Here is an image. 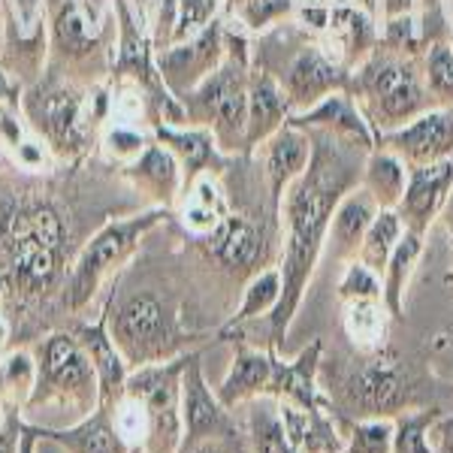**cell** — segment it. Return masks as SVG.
Returning a JSON list of instances; mask_svg holds the SVG:
<instances>
[{
  "mask_svg": "<svg viewBox=\"0 0 453 453\" xmlns=\"http://www.w3.org/2000/svg\"><path fill=\"white\" fill-rule=\"evenodd\" d=\"M390 320L393 318H390V311H387L384 299H357V303H345V311H342L345 335L354 342L357 350H363V354L387 348Z\"/></svg>",
  "mask_w": 453,
  "mask_h": 453,
  "instance_id": "cell-30",
  "label": "cell"
},
{
  "mask_svg": "<svg viewBox=\"0 0 453 453\" xmlns=\"http://www.w3.org/2000/svg\"><path fill=\"white\" fill-rule=\"evenodd\" d=\"M52 408L67 426L85 420L100 408V381L76 333H52L36 354V384L25 411L40 414Z\"/></svg>",
  "mask_w": 453,
  "mask_h": 453,
  "instance_id": "cell-4",
  "label": "cell"
},
{
  "mask_svg": "<svg viewBox=\"0 0 453 453\" xmlns=\"http://www.w3.org/2000/svg\"><path fill=\"white\" fill-rule=\"evenodd\" d=\"M418 16H420L423 31H426L429 19H433V16H441V0H418ZM441 19H444V16H441ZM426 40H429V36H426Z\"/></svg>",
  "mask_w": 453,
  "mask_h": 453,
  "instance_id": "cell-48",
  "label": "cell"
},
{
  "mask_svg": "<svg viewBox=\"0 0 453 453\" xmlns=\"http://www.w3.org/2000/svg\"><path fill=\"white\" fill-rule=\"evenodd\" d=\"M130 175L136 179V185L145 188L160 206H173L175 196L181 191V164L166 145H155L142 151V157L130 166Z\"/></svg>",
  "mask_w": 453,
  "mask_h": 453,
  "instance_id": "cell-28",
  "label": "cell"
},
{
  "mask_svg": "<svg viewBox=\"0 0 453 453\" xmlns=\"http://www.w3.org/2000/svg\"><path fill=\"white\" fill-rule=\"evenodd\" d=\"M149 140L140 134V130H127V127H115L109 134V149L119 160H140L142 151L149 149Z\"/></svg>",
  "mask_w": 453,
  "mask_h": 453,
  "instance_id": "cell-42",
  "label": "cell"
},
{
  "mask_svg": "<svg viewBox=\"0 0 453 453\" xmlns=\"http://www.w3.org/2000/svg\"><path fill=\"white\" fill-rule=\"evenodd\" d=\"M438 221L444 224V230H448V239H450V245H453V188H450L448 200H444V209H441V215H438Z\"/></svg>",
  "mask_w": 453,
  "mask_h": 453,
  "instance_id": "cell-50",
  "label": "cell"
},
{
  "mask_svg": "<svg viewBox=\"0 0 453 453\" xmlns=\"http://www.w3.org/2000/svg\"><path fill=\"white\" fill-rule=\"evenodd\" d=\"M441 420L438 408H420V411H402L393 418L396 433H393V453H435L433 429Z\"/></svg>",
  "mask_w": 453,
  "mask_h": 453,
  "instance_id": "cell-36",
  "label": "cell"
},
{
  "mask_svg": "<svg viewBox=\"0 0 453 453\" xmlns=\"http://www.w3.org/2000/svg\"><path fill=\"white\" fill-rule=\"evenodd\" d=\"M318 40L324 42L326 52L350 73L381 46V25H378V19H372L369 12L360 10L357 4L335 6L330 12L326 34L318 36Z\"/></svg>",
  "mask_w": 453,
  "mask_h": 453,
  "instance_id": "cell-17",
  "label": "cell"
},
{
  "mask_svg": "<svg viewBox=\"0 0 453 453\" xmlns=\"http://www.w3.org/2000/svg\"><path fill=\"white\" fill-rule=\"evenodd\" d=\"M31 426L36 438L52 441L67 453H130V444L115 426L109 405H100L97 411L73 426H40V423H31Z\"/></svg>",
  "mask_w": 453,
  "mask_h": 453,
  "instance_id": "cell-21",
  "label": "cell"
},
{
  "mask_svg": "<svg viewBox=\"0 0 453 453\" xmlns=\"http://www.w3.org/2000/svg\"><path fill=\"white\" fill-rule=\"evenodd\" d=\"M76 339L82 342L88 360H91L94 372L100 381V405L112 408L115 402L124 396V384H127L130 366L124 354L115 345L112 333H109V311L100 314L97 324H85L76 330Z\"/></svg>",
  "mask_w": 453,
  "mask_h": 453,
  "instance_id": "cell-23",
  "label": "cell"
},
{
  "mask_svg": "<svg viewBox=\"0 0 453 453\" xmlns=\"http://www.w3.org/2000/svg\"><path fill=\"white\" fill-rule=\"evenodd\" d=\"M378 145L393 151L405 166H426L453 157V106L429 109L405 127L378 136Z\"/></svg>",
  "mask_w": 453,
  "mask_h": 453,
  "instance_id": "cell-13",
  "label": "cell"
},
{
  "mask_svg": "<svg viewBox=\"0 0 453 453\" xmlns=\"http://www.w3.org/2000/svg\"><path fill=\"white\" fill-rule=\"evenodd\" d=\"M257 151L263 155V173H266L269 181V209L279 218L284 194L305 173L311 160V136L294 127V124H284L279 134L269 136Z\"/></svg>",
  "mask_w": 453,
  "mask_h": 453,
  "instance_id": "cell-16",
  "label": "cell"
},
{
  "mask_svg": "<svg viewBox=\"0 0 453 453\" xmlns=\"http://www.w3.org/2000/svg\"><path fill=\"white\" fill-rule=\"evenodd\" d=\"M348 94L360 106L375 136L405 127L418 115L435 109L423 85L420 58L393 52L387 46H378L360 67L350 70Z\"/></svg>",
  "mask_w": 453,
  "mask_h": 453,
  "instance_id": "cell-3",
  "label": "cell"
},
{
  "mask_svg": "<svg viewBox=\"0 0 453 453\" xmlns=\"http://www.w3.org/2000/svg\"><path fill=\"white\" fill-rule=\"evenodd\" d=\"M441 16L448 25V36H453V0H441Z\"/></svg>",
  "mask_w": 453,
  "mask_h": 453,
  "instance_id": "cell-53",
  "label": "cell"
},
{
  "mask_svg": "<svg viewBox=\"0 0 453 453\" xmlns=\"http://www.w3.org/2000/svg\"><path fill=\"white\" fill-rule=\"evenodd\" d=\"M221 12L230 27L248 36H263L294 19L296 0H221Z\"/></svg>",
  "mask_w": 453,
  "mask_h": 453,
  "instance_id": "cell-32",
  "label": "cell"
},
{
  "mask_svg": "<svg viewBox=\"0 0 453 453\" xmlns=\"http://www.w3.org/2000/svg\"><path fill=\"white\" fill-rule=\"evenodd\" d=\"M402 233H405V224H402L399 211L396 209H381L369 226L366 239H363L357 260H360L363 266H369L372 273L384 275V266H387V260H390L393 248L399 245Z\"/></svg>",
  "mask_w": 453,
  "mask_h": 453,
  "instance_id": "cell-34",
  "label": "cell"
},
{
  "mask_svg": "<svg viewBox=\"0 0 453 453\" xmlns=\"http://www.w3.org/2000/svg\"><path fill=\"white\" fill-rule=\"evenodd\" d=\"M393 418H360L348 420L342 435V453H393Z\"/></svg>",
  "mask_w": 453,
  "mask_h": 453,
  "instance_id": "cell-37",
  "label": "cell"
},
{
  "mask_svg": "<svg viewBox=\"0 0 453 453\" xmlns=\"http://www.w3.org/2000/svg\"><path fill=\"white\" fill-rule=\"evenodd\" d=\"M294 25V21H290ZM254 67H263L279 79L284 97L290 104V112H309L324 97L335 91H348L350 73L326 52V46L318 36H309L294 25V52L284 58L275 55H254Z\"/></svg>",
  "mask_w": 453,
  "mask_h": 453,
  "instance_id": "cell-6",
  "label": "cell"
},
{
  "mask_svg": "<svg viewBox=\"0 0 453 453\" xmlns=\"http://www.w3.org/2000/svg\"><path fill=\"white\" fill-rule=\"evenodd\" d=\"M418 12V0H381V21Z\"/></svg>",
  "mask_w": 453,
  "mask_h": 453,
  "instance_id": "cell-47",
  "label": "cell"
},
{
  "mask_svg": "<svg viewBox=\"0 0 453 453\" xmlns=\"http://www.w3.org/2000/svg\"><path fill=\"white\" fill-rule=\"evenodd\" d=\"M320 354H324V345L311 342L296 360L279 357L269 396L281 399V402H294V405L305 408L309 414H333V405L324 399V393H320V387H318Z\"/></svg>",
  "mask_w": 453,
  "mask_h": 453,
  "instance_id": "cell-20",
  "label": "cell"
},
{
  "mask_svg": "<svg viewBox=\"0 0 453 453\" xmlns=\"http://www.w3.org/2000/svg\"><path fill=\"white\" fill-rule=\"evenodd\" d=\"M248 76L251 61L226 55L224 64L203 79L188 97H181L188 124L191 127H209L221 151H245L248 134Z\"/></svg>",
  "mask_w": 453,
  "mask_h": 453,
  "instance_id": "cell-5",
  "label": "cell"
},
{
  "mask_svg": "<svg viewBox=\"0 0 453 453\" xmlns=\"http://www.w3.org/2000/svg\"><path fill=\"white\" fill-rule=\"evenodd\" d=\"M378 211L381 209H378V203L372 200V194L366 191V188L357 185L354 191H348L333 211L324 251H330V257L345 263V266L348 263H354Z\"/></svg>",
  "mask_w": 453,
  "mask_h": 453,
  "instance_id": "cell-22",
  "label": "cell"
},
{
  "mask_svg": "<svg viewBox=\"0 0 453 453\" xmlns=\"http://www.w3.org/2000/svg\"><path fill=\"white\" fill-rule=\"evenodd\" d=\"M130 453H149V450H145V448H130Z\"/></svg>",
  "mask_w": 453,
  "mask_h": 453,
  "instance_id": "cell-55",
  "label": "cell"
},
{
  "mask_svg": "<svg viewBox=\"0 0 453 453\" xmlns=\"http://www.w3.org/2000/svg\"><path fill=\"white\" fill-rule=\"evenodd\" d=\"M288 124L299 130H330L335 136H345V140L363 145L366 151L378 149V136L372 134L369 121L363 119L360 106L354 104L348 91H335L320 100L318 106H311L309 112L290 115Z\"/></svg>",
  "mask_w": 453,
  "mask_h": 453,
  "instance_id": "cell-24",
  "label": "cell"
},
{
  "mask_svg": "<svg viewBox=\"0 0 453 453\" xmlns=\"http://www.w3.org/2000/svg\"><path fill=\"white\" fill-rule=\"evenodd\" d=\"M194 350L179 354L164 363L130 369L124 393L140 399L149 414V438L142 448L149 453H179L185 444V423H181V375L188 369Z\"/></svg>",
  "mask_w": 453,
  "mask_h": 453,
  "instance_id": "cell-8",
  "label": "cell"
},
{
  "mask_svg": "<svg viewBox=\"0 0 453 453\" xmlns=\"http://www.w3.org/2000/svg\"><path fill=\"white\" fill-rule=\"evenodd\" d=\"M433 444H435V453H453V418L435 423Z\"/></svg>",
  "mask_w": 453,
  "mask_h": 453,
  "instance_id": "cell-46",
  "label": "cell"
},
{
  "mask_svg": "<svg viewBox=\"0 0 453 453\" xmlns=\"http://www.w3.org/2000/svg\"><path fill=\"white\" fill-rule=\"evenodd\" d=\"M236 438H206V441H196V444H185L179 453H233L230 444Z\"/></svg>",
  "mask_w": 453,
  "mask_h": 453,
  "instance_id": "cell-45",
  "label": "cell"
},
{
  "mask_svg": "<svg viewBox=\"0 0 453 453\" xmlns=\"http://www.w3.org/2000/svg\"><path fill=\"white\" fill-rule=\"evenodd\" d=\"M296 4H309V6H324V10H335V6H348L354 0H296Z\"/></svg>",
  "mask_w": 453,
  "mask_h": 453,
  "instance_id": "cell-52",
  "label": "cell"
},
{
  "mask_svg": "<svg viewBox=\"0 0 453 453\" xmlns=\"http://www.w3.org/2000/svg\"><path fill=\"white\" fill-rule=\"evenodd\" d=\"M226 215H230V206H226L215 175L200 173L191 185H188L185 206H181V221H185L188 230L196 233V236H206V233L215 230Z\"/></svg>",
  "mask_w": 453,
  "mask_h": 453,
  "instance_id": "cell-31",
  "label": "cell"
},
{
  "mask_svg": "<svg viewBox=\"0 0 453 453\" xmlns=\"http://www.w3.org/2000/svg\"><path fill=\"white\" fill-rule=\"evenodd\" d=\"M226 58V42H224V21L215 19L203 34H196L194 40L170 46L164 52H157V70L164 79L166 91L175 100L188 97L203 79H209L211 73L224 64Z\"/></svg>",
  "mask_w": 453,
  "mask_h": 453,
  "instance_id": "cell-11",
  "label": "cell"
},
{
  "mask_svg": "<svg viewBox=\"0 0 453 453\" xmlns=\"http://www.w3.org/2000/svg\"><path fill=\"white\" fill-rule=\"evenodd\" d=\"M67 226L49 203L21 206L0 224V279L25 296H42L61 279Z\"/></svg>",
  "mask_w": 453,
  "mask_h": 453,
  "instance_id": "cell-2",
  "label": "cell"
},
{
  "mask_svg": "<svg viewBox=\"0 0 453 453\" xmlns=\"http://www.w3.org/2000/svg\"><path fill=\"white\" fill-rule=\"evenodd\" d=\"M339 299H342V305L357 303V299H384L381 275L372 273L369 266H363L360 260L348 263L339 279Z\"/></svg>",
  "mask_w": 453,
  "mask_h": 453,
  "instance_id": "cell-41",
  "label": "cell"
},
{
  "mask_svg": "<svg viewBox=\"0 0 453 453\" xmlns=\"http://www.w3.org/2000/svg\"><path fill=\"white\" fill-rule=\"evenodd\" d=\"M155 136L160 145L173 151L175 160L181 164V173H185L188 185L196 179L200 173H209L211 164L221 166L224 160L218 155V140L209 127H188L179 130L175 124H155Z\"/></svg>",
  "mask_w": 453,
  "mask_h": 453,
  "instance_id": "cell-26",
  "label": "cell"
},
{
  "mask_svg": "<svg viewBox=\"0 0 453 453\" xmlns=\"http://www.w3.org/2000/svg\"><path fill=\"white\" fill-rule=\"evenodd\" d=\"M423 85H426L429 97L435 109L453 106V46L448 40L429 42V49L420 58Z\"/></svg>",
  "mask_w": 453,
  "mask_h": 453,
  "instance_id": "cell-35",
  "label": "cell"
},
{
  "mask_svg": "<svg viewBox=\"0 0 453 453\" xmlns=\"http://www.w3.org/2000/svg\"><path fill=\"white\" fill-rule=\"evenodd\" d=\"M360 10H366L372 19H378V25H381V0H354Z\"/></svg>",
  "mask_w": 453,
  "mask_h": 453,
  "instance_id": "cell-51",
  "label": "cell"
},
{
  "mask_svg": "<svg viewBox=\"0 0 453 453\" xmlns=\"http://www.w3.org/2000/svg\"><path fill=\"white\" fill-rule=\"evenodd\" d=\"M420 254H423V236L420 233L405 230L399 239V245L393 248L387 266H384V275H381L384 305H387V311H390L393 320L405 318L408 284H411V275H414V269H418Z\"/></svg>",
  "mask_w": 453,
  "mask_h": 453,
  "instance_id": "cell-27",
  "label": "cell"
},
{
  "mask_svg": "<svg viewBox=\"0 0 453 453\" xmlns=\"http://www.w3.org/2000/svg\"><path fill=\"white\" fill-rule=\"evenodd\" d=\"M281 299V269L279 266H266L257 275H251L242 290V303H239L236 314L230 318V324L224 326L221 335H233L242 326H248L251 320L269 318L275 311Z\"/></svg>",
  "mask_w": 453,
  "mask_h": 453,
  "instance_id": "cell-33",
  "label": "cell"
},
{
  "mask_svg": "<svg viewBox=\"0 0 453 453\" xmlns=\"http://www.w3.org/2000/svg\"><path fill=\"white\" fill-rule=\"evenodd\" d=\"M221 0H179L175 10V27H173V46L194 40L196 34H203L211 21L218 19Z\"/></svg>",
  "mask_w": 453,
  "mask_h": 453,
  "instance_id": "cell-40",
  "label": "cell"
},
{
  "mask_svg": "<svg viewBox=\"0 0 453 453\" xmlns=\"http://www.w3.org/2000/svg\"><path fill=\"white\" fill-rule=\"evenodd\" d=\"M55 31H58V46H61L64 52H70V55L91 52L94 42H97L76 0H61V4H58Z\"/></svg>",
  "mask_w": 453,
  "mask_h": 453,
  "instance_id": "cell-39",
  "label": "cell"
},
{
  "mask_svg": "<svg viewBox=\"0 0 453 453\" xmlns=\"http://www.w3.org/2000/svg\"><path fill=\"white\" fill-rule=\"evenodd\" d=\"M10 94H12V85L6 82L4 76H0V100H4V97H10Z\"/></svg>",
  "mask_w": 453,
  "mask_h": 453,
  "instance_id": "cell-54",
  "label": "cell"
},
{
  "mask_svg": "<svg viewBox=\"0 0 453 453\" xmlns=\"http://www.w3.org/2000/svg\"><path fill=\"white\" fill-rule=\"evenodd\" d=\"M408 185V166L387 149H372L366 155L360 175V188H366L378 209H399L402 196H405Z\"/></svg>",
  "mask_w": 453,
  "mask_h": 453,
  "instance_id": "cell-29",
  "label": "cell"
},
{
  "mask_svg": "<svg viewBox=\"0 0 453 453\" xmlns=\"http://www.w3.org/2000/svg\"><path fill=\"white\" fill-rule=\"evenodd\" d=\"M450 188H453V157L426 166H408L405 196H402L396 209L405 230L426 236L433 221L441 215Z\"/></svg>",
  "mask_w": 453,
  "mask_h": 453,
  "instance_id": "cell-15",
  "label": "cell"
},
{
  "mask_svg": "<svg viewBox=\"0 0 453 453\" xmlns=\"http://www.w3.org/2000/svg\"><path fill=\"white\" fill-rule=\"evenodd\" d=\"M429 354H433V360L438 366H444L453 375V326L435 335L433 345H429Z\"/></svg>",
  "mask_w": 453,
  "mask_h": 453,
  "instance_id": "cell-44",
  "label": "cell"
},
{
  "mask_svg": "<svg viewBox=\"0 0 453 453\" xmlns=\"http://www.w3.org/2000/svg\"><path fill=\"white\" fill-rule=\"evenodd\" d=\"M448 281H450V284H453V275H448Z\"/></svg>",
  "mask_w": 453,
  "mask_h": 453,
  "instance_id": "cell-56",
  "label": "cell"
},
{
  "mask_svg": "<svg viewBox=\"0 0 453 453\" xmlns=\"http://www.w3.org/2000/svg\"><path fill=\"white\" fill-rule=\"evenodd\" d=\"M450 46H453V36H450Z\"/></svg>",
  "mask_w": 453,
  "mask_h": 453,
  "instance_id": "cell-57",
  "label": "cell"
},
{
  "mask_svg": "<svg viewBox=\"0 0 453 453\" xmlns=\"http://www.w3.org/2000/svg\"><path fill=\"white\" fill-rule=\"evenodd\" d=\"M160 218H164V209H151L134 218H124V221H109L104 230L94 233L91 242L82 248V254L73 263L67 281H64V305L79 311L82 305L91 303V296L97 294L106 275L136 251L140 239L151 226L160 224Z\"/></svg>",
  "mask_w": 453,
  "mask_h": 453,
  "instance_id": "cell-9",
  "label": "cell"
},
{
  "mask_svg": "<svg viewBox=\"0 0 453 453\" xmlns=\"http://www.w3.org/2000/svg\"><path fill=\"white\" fill-rule=\"evenodd\" d=\"M181 423H185V444L206 441V438L239 435V426L233 420L230 408L218 399V390L211 393L206 375H203L200 350H194L185 375H181Z\"/></svg>",
  "mask_w": 453,
  "mask_h": 453,
  "instance_id": "cell-12",
  "label": "cell"
},
{
  "mask_svg": "<svg viewBox=\"0 0 453 453\" xmlns=\"http://www.w3.org/2000/svg\"><path fill=\"white\" fill-rule=\"evenodd\" d=\"M290 104L284 97L279 79L273 73L251 64V76H248V134H245V155H254L263 142L288 124Z\"/></svg>",
  "mask_w": 453,
  "mask_h": 453,
  "instance_id": "cell-19",
  "label": "cell"
},
{
  "mask_svg": "<svg viewBox=\"0 0 453 453\" xmlns=\"http://www.w3.org/2000/svg\"><path fill=\"white\" fill-rule=\"evenodd\" d=\"M275 363H279L275 350L254 348L242 339L236 345V354H233V363L226 369L221 387H218V399L233 411L239 405H248L251 399L269 396L275 378Z\"/></svg>",
  "mask_w": 453,
  "mask_h": 453,
  "instance_id": "cell-18",
  "label": "cell"
},
{
  "mask_svg": "<svg viewBox=\"0 0 453 453\" xmlns=\"http://www.w3.org/2000/svg\"><path fill=\"white\" fill-rule=\"evenodd\" d=\"M411 387L399 357L390 348L372 350L342 381V402L350 418H396L411 408Z\"/></svg>",
  "mask_w": 453,
  "mask_h": 453,
  "instance_id": "cell-10",
  "label": "cell"
},
{
  "mask_svg": "<svg viewBox=\"0 0 453 453\" xmlns=\"http://www.w3.org/2000/svg\"><path fill=\"white\" fill-rule=\"evenodd\" d=\"M311 136V160L305 173L288 188L281 200V299L269 314V350L284 348L303 296L314 279L320 254L326 248L333 211L342 196L360 185L369 151L363 145L335 136L330 130H305Z\"/></svg>",
  "mask_w": 453,
  "mask_h": 453,
  "instance_id": "cell-1",
  "label": "cell"
},
{
  "mask_svg": "<svg viewBox=\"0 0 453 453\" xmlns=\"http://www.w3.org/2000/svg\"><path fill=\"white\" fill-rule=\"evenodd\" d=\"M206 254L218 266L236 275H257L266 260V233L251 215L230 211L211 233L203 236Z\"/></svg>",
  "mask_w": 453,
  "mask_h": 453,
  "instance_id": "cell-14",
  "label": "cell"
},
{
  "mask_svg": "<svg viewBox=\"0 0 453 453\" xmlns=\"http://www.w3.org/2000/svg\"><path fill=\"white\" fill-rule=\"evenodd\" d=\"M36 384V360L27 350H16L0 363V399L10 405H27Z\"/></svg>",
  "mask_w": 453,
  "mask_h": 453,
  "instance_id": "cell-38",
  "label": "cell"
},
{
  "mask_svg": "<svg viewBox=\"0 0 453 453\" xmlns=\"http://www.w3.org/2000/svg\"><path fill=\"white\" fill-rule=\"evenodd\" d=\"M36 127L52 140L61 151H79L85 142L82 134V97L76 91H52V94H42L40 104L31 106Z\"/></svg>",
  "mask_w": 453,
  "mask_h": 453,
  "instance_id": "cell-25",
  "label": "cell"
},
{
  "mask_svg": "<svg viewBox=\"0 0 453 453\" xmlns=\"http://www.w3.org/2000/svg\"><path fill=\"white\" fill-rule=\"evenodd\" d=\"M36 441H40V438H36L34 426L25 420V423H21V441H19V453H34Z\"/></svg>",
  "mask_w": 453,
  "mask_h": 453,
  "instance_id": "cell-49",
  "label": "cell"
},
{
  "mask_svg": "<svg viewBox=\"0 0 453 453\" xmlns=\"http://www.w3.org/2000/svg\"><path fill=\"white\" fill-rule=\"evenodd\" d=\"M21 423L25 420L19 418V405H6L0 414V453H19Z\"/></svg>",
  "mask_w": 453,
  "mask_h": 453,
  "instance_id": "cell-43",
  "label": "cell"
},
{
  "mask_svg": "<svg viewBox=\"0 0 453 453\" xmlns=\"http://www.w3.org/2000/svg\"><path fill=\"white\" fill-rule=\"evenodd\" d=\"M109 333L124 354L127 366H149V363L173 360L185 350V333L179 330V318L155 294H136L115 309L109 318Z\"/></svg>",
  "mask_w": 453,
  "mask_h": 453,
  "instance_id": "cell-7",
  "label": "cell"
}]
</instances>
